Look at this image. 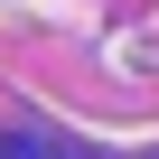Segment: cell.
Wrapping results in <instances>:
<instances>
[{
  "mask_svg": "<svg viewBox=\"0 0 159 159\" xmlns=\"http://www.w3.org/2000/svg\"><path fill=\"white\" fill-rule=\"evenodd\" d=\"M0 159H75V150H47V140H10Z\"/></svg>",
  "mask_w": 159,
  "mask_h": 159,
  "instance_id": "1",
  "label": "cell"
}]
</instances>
